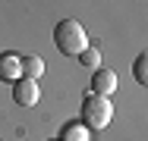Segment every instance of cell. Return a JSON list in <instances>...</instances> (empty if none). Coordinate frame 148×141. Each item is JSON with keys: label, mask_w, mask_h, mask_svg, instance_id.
<instances>
[{"label": "cell", "mask_w": 148, "mask_h": 141, "mask_svg": "<svg viewBox=\"0 0 148 141\" xmlns=\"http://www.w3.org/2000/svg\"><path fill=\"white\" fill-rule=\"evenodd\" d=\"M54 44L63 56H79L85 47H88V35H85V25L79 19H60L57 28H54Z\"/></svg>", "instance_id": "6da1fadb"}, {"label": "cell", "mask_w": 148, "mask_h": 141, "mask_svg": "<svg viewBox=\"0 0 148 141\" xmlns=\"http://www.w3.org/2000/svg\"><path fill=\"white\" fill-rule=\"evenodd\" d=\"M82 122L88 125V129H107L110 125V119H114V104H110V97H104V94H88L85 100H82Z\"/></svg>", "instance_id": "7a4b0ae2"}, {"label": "cell", "mask_w": 148, "mask_h": 141, "mask_svg": "<svg viewBox=\"0 0 148 141\" xmlns=\"http://www.w3.org/2000/svg\"><path fill=\"white\" fill-rule=\"evenodd\" d=\"M38 97H41V88H38L35 79H25V75H22V79L13 82V100H16L19 107H35Z\"/></svg>", "instance_id": "3957f363"}, {"label": "cell", "mask_w": 148, "mask_h": 141, "mask_svg": "<svg viewBox=\"0 0 148 141\" xmlns=\"http://www.w3.org/2000/svg\"><path fill=\"white\" fill-rule=\"evenodd\" d=\"M91 91L110 97V94L117 91V72H114V69H104V66L95 69V72H91Z\"/></svg>", "instance_id": "277c9868"}, {"label": "cell", "mask_w": 148, "mask_h": 141, "mask_svg": "<svg viewBox=\"0 0 148 141\" xmlns=\"http://www.w3.org/2000/svg\"><path fill=\"white\" fill-rule=\"evenodd\" d=\"M0 79H3V82H16V79H22V56L0 54Z\"/></svg>", "instance_id": "5b68a950"}, {"label": "cell", "mask_w": 148, "mask_h": 141, "mask_svg": "<svg viewBox=\"0 0 148 141\" xmlns=\"http://www.w3.org/2000/svg\"><path fill=\"white\" fill-rule=\"evenodd\" d=\"M22 75L25 79H41L44 75V60L41 56H35V54H29V56H22Z\"/></svg>", "instance_id": "8992f818"}, {"label": "cell", "mask_w": 148, "mask_h": 141, "mask_svg": "<svg viewBox=\"0 0 148 141\" xmlns=\"http://www.w3.org/2000/svg\"><path fill=\"white\" fill-rule=\"evenodd\" d=\"M60 141H88V132L82 122H66L60 132Z\"/></svg>", "instance_id": "52a82bcc"}, {"label": "cell", "mask_w": 148, "mask_h": 141, "mask_svg": "<svg viewBox=\"0 0 148 141\" xmlns=\"http://www.w3.org/2000/svg\"><path fill=\"white\" fill-rule=\"evenodd\" d=\"M132 75H136V82L142 85V88H148V50L136 56V63H132Z\"/></svg>", "instance_id": "ba28073f"}, {"label": "cell", "mask_w": 148, "mask_h": 141, "mask_svg": "<svg viewBox=\"0 0 148 141\" xmlns=\"http://www.w3.org/2000/svg\"><path fill=\"white\" fill-rule=\"evenodd\" d=\"M79 60H82V66H88L91 72H95V69H101V50H98L95 44H88V47L79 54Z\"/></svg>", "instance_id": "9c48e42d"}, {"label": "cell", "mask_w": 148, "mask_h": 141, "mask_svg": "<svg viewBox=\"0 0 148 141\" xmlns=\"http://www.w3.org/2000/svg\"><path fill=\"white\" fill-rule=\"evenodd\" d=\"M57 141H60V138H57Z\"/></svg>", "instance_id": "30bf717a"}]
</instances>
